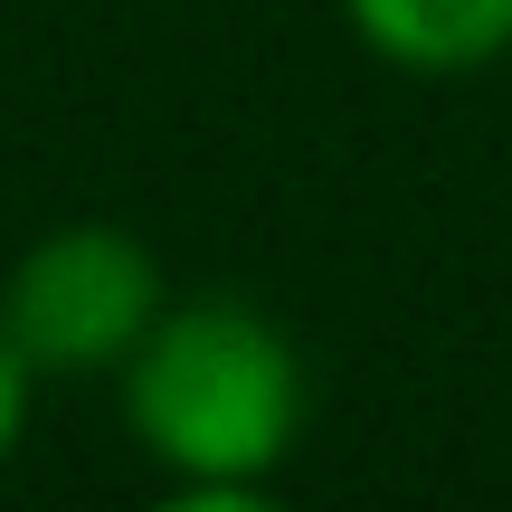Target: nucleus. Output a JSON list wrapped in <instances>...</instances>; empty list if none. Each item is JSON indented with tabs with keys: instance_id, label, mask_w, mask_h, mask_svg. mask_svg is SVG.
<instances>
[{
	"instance_id": "f257e3e1",
	"label": "nucleus",
	"mask_w": 512,
	"mask_h": 512,
	"mask_svg": "<svg viewBox=\"0 0 512 512\" xmlns=\"http://www.w3.org/2000/svg\"><path fill=\"white\" fill-rule=\"evenodd\" d=\"M114 380H124L133 446L171 475L181 512L256 503L275 484V465L294 456V427H304L294 342L238 294L162 304V323L133 342V361Z\"/></svg>"
},
{
	"instance_id": "20e7f679",
	"label": "nucleus",
	"mask_w": 512,
	"mask_h": 512,
	"mask_svg": "<svg viewBox=\"0 0 512 512\" xmlns=\"http://www.w3.org/2000/svg\"><path fill=\"white\" fill-rule=\"evenodd\" d=\"M29 370H19V351L0 342V465H10V446H19V427H29Z\"/></svg>"
},
{
	"instance_id": "f03ea898",
	"label": "nucleus",
	"mask_w": 512,
	"mask_h": 512,
	"mask_svg": "<svg viewBox=\"0 0 512 512\" xmlns=\"http://www.w3.org/2000/svg\"><path fill=\"white\" fill-rule=\"evenodd\" d=\"M162 304V256L105 219H76L19 247V266L0 275V342L19 351L29 380H105L162 323Z\"/></svg>"
},
{
	"instance_id": "7ed1b4c3",
	"label": "nucleus",
	"mask_w": 512,
	"mask_h": 512,
	"mask_svg": "<svg viewBox=\"0 0 512 512\" xmlns=\"http://www.w3.org/2000/svg\"><path fill=\"white\" fill-rule=\"evenodd\" d=\"M342 19L399 76H484L512 57V0H342Z\"/></svg>"
}]
</instances>
